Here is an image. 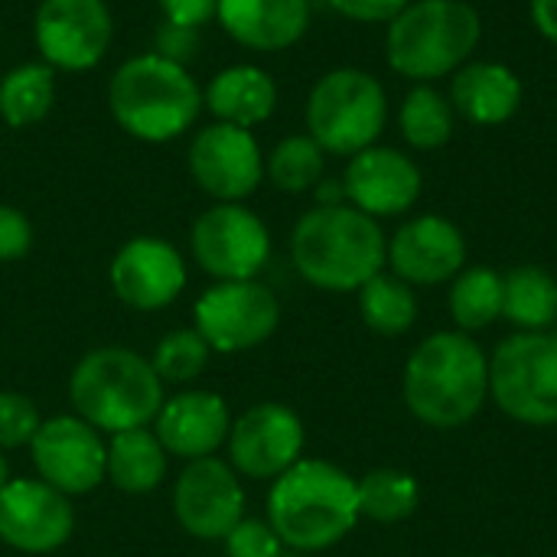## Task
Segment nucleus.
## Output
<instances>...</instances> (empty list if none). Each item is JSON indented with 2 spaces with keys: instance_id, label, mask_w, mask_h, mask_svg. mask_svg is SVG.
Segmentation results:
<instances>
[{
  "instance_id": "16",
  "label": "nucleus",
  "mask_w": 557,
  "mask_h": 557,
  "mask_svg": "<svg viewBox=\"0 0 557 557\" xmlns=\"http://www.w3.org/2000/svg\"><path fill=\"white\" fill-rule=\"evenodd\" d=\"M346 202L372 219L405 215L424 193V173L411 153L385 144H372L349 157L343 173Z\"/></svg>"
},
{
  "instance_id": "27",
  "label": "nucleus",
  "mask_w": 557,
  "mask_h": 557,
  "mask_svg": "<svg viewBox=\"0 0 557 557\" xmlns=\"http://www.w3.org/2000/svg\"><path fill=\"white\" fill-rule=\"evenodd\" d=\"M457 111L437 85H414L398 108V134L411 150H444L457 134Z\"/></svg>"
},
{
  "instance_id": "39",
  "label": "nucleus",
  "mask_w": 557,
  "mask_h": 557,
  "mask_svg": "<svg viewBox=\"0 0 557 557\" xmlns=\"http://www.w3.org/2000/svg\"><path fill=\"white\" fill-rule=\"evenodd\" d=\"M10 483V467H7V457H3V450H0V490Z\"/></svg>"
},
{
  "instance_id": "3",
  "label": "nucleus",
  "mask_w": 557,
  "mask_h": 557,
  "mask_svg": "<svg viewBox=\"0 0 557 557\" xmlns=\"http://www.w3.org/2000/svg\"><path fill=\"white\" fill-rule=\"evenodd\" d=\"M108 108L114 124L144 144H170L189 134L206 111L202 85L160 49L124 59L108 82Z\"/></svg>"
},
{
  "instance_id": "36",
  "label": "nucleus",
  "mask_w": 557,
  "mask_h": 557,
  "mask_svg": "<svg viewBox=\"0 0 557 557\" xmlns=\"http://www.w3.org/2000/svg\"><path fill=\"white\" fill-rule=\"evenodd\" d=\"M157 7L173 29L196 33L199 26L215 20L219 0H157Z\"/></svg>"
},
{
  "instance_id": "24",
  "label": "nucleus",
  "mask_w": 557,
  "mask_h": 557,
  "mask_svg": "<svg viewBox=\"0 0 557 557\" xmlns=\"http://www.w3.org/2000/svg\"><path fill=\"white\" fill-rule=\"evenodd\" d=\"M166 450L160 437L150 428H134L111 434L108 441V463H104V480L131 496L153 493L166 473Z\"/></svg>"
},
{
  "instance_id": "2",
  "label": "nucleus",
  "mask_w": 557,
  "mask_h": 557,
  "mask_svg": "<svg viewBox=\"0 0 557 557\" xmlns=\"http://www.w3.org/2000/svg\"><path fill=\"white\" fill-rule=\"evenodd\" d=\"M297 274L330 294H352L388 264V235L379 219L349 202L307 209L290 232Z\"/></svg>"
},
{
  "instance_id": "7",
  "label": "nucleus",
  "mask_w": 557,
  "mask_h": 557,
  "mask_svg": "<svg viewBox=\"0 0 557 557\" xmlns=\"http://www.w3.org/2000/svg\"><path fill=\"white\" fill-rule=\"evenodd\" d=\"M307 134L333 157H356L379 144L388 124V91L369 69L339 65L323 72L304 108Z\"/></svg>"
},
{
  "instance_id": "6",
  "label": "nucleus",
  "mask_w": 557,
  "mask_h": 557,
  "mask_svg": "<svg viewBox=\"0 0 557 557\" xmlns=\"http://www.w3.org/2000/svg\"><path fill=\"white\" fill-rule=\"evenodd\" d=\"M69 401L101 434H121L150 428L166 398L150 359L124 346H101L85 352L72 369Z\"/></svg>"
},
{
  "instance_id": "23",
  "label": "nucleus",
  "mask_w": 557,
  "mask_h": 557,
  "mask_svg": "<svg viewBox=\"0 0 557 557\" xmlns=\"http://www.w3.org/2000/svg\"><path fill=\"white\" fill-rule=\"evenodd\" d=\"M202 104L212 121L255 131L277 111V82L255 62H235L209 78L202 88Z\"/></svg>"
},
{
  "instance_id": "11",
  "label": "nucleus",
  "mask_w": 557,
  "mask_h": 557,
  "mask_svg": "<svg viewBox=\"0 0 557 557\" xmlns=\"http://www.w3.org/2000/svg\"><path fill=\"white\" fill-rule=\"evenodd\" d=\"M114 39V20L104 0H39L33 13V42L55 72L95 69Z\"/></svg>"
},
{
  "instance_id": "25",
  "label": "nucleus",
  "mask_w": 557,
  "mask_h": 557,
  "mask_svg": "<svg viewBox=\"0 0 557 557\" xmlns=\"http://www.w3.org/2000/svg\"><path fill=\"white\" fill-rule=\"evenodd\" d=\"M503 320L516 333H548L557 323V277L539 264H519L503 274Z\"/></svg>"
},
{
  "instance_id": "20",
  "label": "nucleus",
  "mask_w": 557,
  "mask_h": 557,
  "mask_svg": "<svg viewBox=\"0 0 557 557\" xmlns=\"http://www.w3.org/2000/svg\"><path fill=\"white\" fill-rule=\"evenodd\" d=\"M153 424L163 450L189 463L212 457L228 441L232 414L225 398L215 392H180L163 401Z\"/></svg>"
},
{
  "instance_id": "19",
  "label": "nucleus",
  "mask_w": 557,
  "mask_h": 557,
  "mask_svg": "<svg viewBox=\"0 0 557 557\" xmlns=\"http://www.w3.org/2000/svg\"><path fill=\"white\" fill-rule=\"evenodd\" d=\"M111 290L131 310L150 313L170 307L186 287V261L166 238L137 235L111 258Z\"/></svg>"
},
{
  "instance_id": "18",
  "label": "nucleus",
  "mask_w": 557,
  "mask_h": 557,
  "mask_svg": "<svg viewBox=\"0 0 557 557\" xmlns=\"http://www.w3.org/2000/svg\"><path fill=\"white\" fill-rule=\"evenodd\" d=\"M388 268L411 287L450 284L467 268V238L447 215H414L388 238Z\"/></svg>"
},
{
  "instance_id": "31",
  "label": "nucleus",
  "mask_w": 557,
  "mask_h": 557,
  "mask_svg": "<svg viewBox=\"0 0 557 557\" xmlns=\"http://www.w3.org/2000/svg\"><path fill=\"white\" fill-rule=\"evenodd\" d=\"M323 173L326 150L310 134H287L271 147V153H264V180L281 193H310L320 186Z\"/></svg>"
},
{
  "instance_id": "34",
  "label": "nucleus",
  "mask_w": 557,
  "mask_h": 557,
  "mask_svg": "<svg viewBox=\"0 0 557 557\" xmlns=\"http://www.w3.org/2000/svg\"><path fill=\"white\" fill-rule=\"evenodd\" d=\"M222 542L228 557H284V542L261 519H242Z\"/></svg>"
},
{
  "instance_id": "17",
  "label": "nucleus",
  "mask_w": 557,
  "mask_h": 557,
  "mask_svg": "<svg viewBox=\"0 0 557 557\" xmlns=\"http://www.w3.org/2000/svg\"><path fill=\"white\" fill-rule=\"evenodd\" d=\"M75 532V509L65 493L42 480H10L0 490V542L23 555H49Z\"/></svg>"
},
{
  "instance_id": "8",
  "label": "nucleus",
  "mask_w": 557,
  "mask_h": 557,
  "mask_svg": "<svg viewBox=\"0 0 557 557\" xmlns=\"http://www.w3.org/2000/svg\"><path fill=\"white\" fill-rule=\"evenodd\" d=\"M490 398L516 424H557V333H512L490 356Z\"/></svg>"
},
{
  "instance_id": "21",
  "label": "nucleus",
  "mask_w": 557,
  "mask_h": 557,
  "mask_svg": "<svg viewBox=\"0 0 557 557\" xmlns=\"http://www.w3.org/2000/svg\"><path fill=\"white\" fill-rule=\"evenodd\" d=\"M310 0H219L215 23L251 52H284L310 29Z\"/></svg>"
},
{
  "instance_id": "37",
  "label": "nucleus",
  "mask_w": 557,
  "mask_h": 557,
  "mask_svg": "<svg viewBox=\"0 0 557 557\" xmlns=\"http://www.w3.org/2000/svg\"><path fill=\"white\" fill-rule=\"evenodd\" d=\"M411 0H330V7L352 23H388Z\"/></svg>"
},
{
  "instance_id": "14",
  "label": "nucleus",
  "mask_w": 557,
  "mask_h": 557,
  "mask_svg": "<svg viewBox=\"0 0 557 557\" xmlns=\"http://www.w3.org/2000/svg\"><path fill=\"white\" fill-rule=\"evenodd\" d=\"M180 529L202 542H222L245 519V490L232 463L219 457L189 460L173 486Z\"/></svg>"
},
{
  "instance_id": "38",
  "label": "nucleus",
  "mask_w": 557,
  "mask_h": 557,
  "mask_svg": "<svg viewBox=\"0 0 557 557\" xmlns=\"http://www.w3.org/2000/svg\"><path fill=\"white\" fill-rule=\"evenodd\" d=\"M529 16L539 36L557 49V0H529Z\"/></svg>"
},
{
  "instance_id": "13",
  "label": "nucleus",
  "mask_w": 557,
  "mask_h": 557,
  "mask_svg": "<svg viewBox=\"0 0 557 557\" xmlns=\"http://www.w3.org/2000/svg\"><path fill=\"white\" fill-rule=\"evenodd\" d=\"M33 463L42 483L65 496H85L104 483L108 444L98 428L78 414H59L39 424L29 441Z\"/></svg>"
},
{
  "instance_id": "28",
  "label": "nucleus",
  "mask_w": 557,
  "mask_h": 557,
  "mask_svg": "<svg viewBox=\"0 0 557 557\" xmlns=\"http://www.w3.org/2000/svg\"><path fill=\"white\" fill-rule=\"evenodd\" d=\"M447 310L460 333L473 336L480 330H490L496 320H503V274L486 264L463 268L450 281Z\"/></svg>"
},
{
  "instance_id": "40",
  "label": "nucleus",
  "mask_w": 557,
  "mask_h": 557,
  "mask_svg": "<svg viewBox=\"0 0 557 557\" xmlns=\"http://www.w3.org/2000/svg\"><path fill=\"white\" fill-rule=\"evenodd\" d=\"M473 557H490V555H473Z\"/></svg>"
},
{
  "instance_id": "12",
  "label": "nucleus",
  "mask_w": 557,
  "mask_h": 557,
  "mask_svg": "<svg viewBox=\"0 0 557 557\" xmlns=\"http://www.w3.org/2000/svg\"><path fill=\"white\" fill-rule=\"evenodd\" d=\"M193 183L215 202H245L264 183V150L248 127L209 121L186 147Z\"/></svg>"
},
{
  "instance_id": "5",
  "label": "nucleus",
  "mask_w": 557,
  "mask_h": 557,
  "mask_svg": "<svg viewBox=\"0 0 557 557\" xmlns=\"http://www.w3.org/2000/svg\"><path fill=\"white\" fill-rule=\"evenodd\" d=\"M483 42V16L470 0H411L385 29V59L414 85L450 78Z\"/></svg>"
},
{
  "instance_id": "32",
  "label": "nucleus",
  "mask_w": 557,
  "mask_h": 557,
  "mask_svg": "<svg viewBox=\"0 0 557 557\" xmlns=\"http://www.w3.org/2000/svg\"><path fill=\"white\" fill-rule=\"evenodd\" d=\"M209 343L199 336V330H173L166 333L157 349H153V369L160 375V382H173V385H186L196 382L202 375V369L209 366Z\"/></svg>"
},
{
  "instance_id": "30",
  "label": "nucleus",
  "mask_w": 557,
  "mask_h": 557,
  "mask_svg": "<svg viewBox=\"0 0 557 557\" xmlns=\"http://www.w3.org/2000/svg\"><path fill=\"white\" fill-rule=\"evenodd\" d=\"M356 490H359V516L382 525H398L411 519L421 506V483L408 470H395V467L369 470L362 480H356Z\"/></svg>"
},
{
  "instance_id": "1",
  "label": "nucleus",
  "mask_w": 557,
  "mask_h": 557,
  "mask_svg": "<svg viewBox=\"0 0 557 557\" xmlns=\"http://www.w3.org/2000/svg\"><path fill=\"white\" fill-rule=\"evenodd\" d=\"M401 395L424 428H467L490 398V356L470 333H431L405 362Z\"/></svg>"
},
{
  "instance_id": "35",
  "label": "nucleus",
  "mask_w": 557,
  "mask_h": 557,
  "mask_svg": "<svg viewBox=\"0 0 557 557\" xmlns=\"http://www.w3.org/2000/svg\"><path fill=\"white\" fill-rule=\"evenodd\" d=\"M33 248V222L16 206L0 202V261H20Z\"/></svg>"
},
{
  "instance_id": "15",
  "label": "nucleus",
  "mask_w": 557,
  "mask_h": 557,
  "mask_svg": "<svg viewBox=\"0 0 557 557\" xmlns=\"http://www.w3.org/2000/svg\"><path fill=\"white\" fill-rule=\"evenodd\" d=\"M304 421L281 401L251 405L228 431V463L251 480H277L304 454Z\"/></svg>"
},
{
  "instance_id": "22",
  "label": "nucleus",
  "mask_w": 557,
  "mask_h": 557,
  "mask_svg": "<svg viewBox=\"0 0 557 557\" xmlns=\"http://www.w3.org/2000/svg\"><path fill=\"white\" fill-rule=\"evenodd\" d=\"M447 98L460 121L473 127H499L522 108L525 85L519 72L496 59H470L450 75Z\"/></svg>"
},
{
  "instance_id": "26",
  "label": "nucleus",
  "mask_w": 557,
  "mask_h": 557,
  "mask_svg": "<svg viewBox=\"0 0 557 557\" xmlns=\"http://www.w3.org/2000/svg\"><path fill=\"white\" fill-rule=\"evenodd\" d=\"M55 104V69L42 59L20 62L0 75V121L13 131L36 127Z\"/></svg>"
},
{
  "instance_id": "4",
  "label": "nucleus",
  "mask_w": 557,
  "mask_h": 557,
  "mask_svg": "<svg viewBox=\"0 0 557 557\" xmlns=\"http://www.w3.org/2000/svg\"><path fill=\"white\" fill-rule=\"evenodd\" d=\"M356 480L326 460H297L268 493V525L284 548L326 552L359 525Z\"/></svg>"
},
{
  "instance_id": "29",
  "label": "nucleus",
  "mask_w": 557,
  "mask_h": 557,
  "mask_svg": "<svg viewBox=\"0 0 557 557\" xmlns=\"http://www.w3.org/2000/svg\"><path fill=\"white\" fill-rule=\"evenodd\" d=\"M356 294L362 323L379 336H405L418 323V294L392 271H379Z\"/></svg>"
},
{
  "instance_id": "33",
  "label": "nucleus",
  "mask_w": 557,
  "mask_h": 557,
  "mask_svg": "<svg viewBox=\"0 0 557 557\" xmlns=\"http://www.w3.org/2000/svg\"><path fill=\"white\" fill-rule=\"evenodd\" d=\"M39 424H42V418L26 395L0 392V450L26 447L36 437Z\"/></svg>"
},
{
  "instance_id": "10",
  "label": "nucleus",
  "mask_w": 557,
  "mask_h": 557,
  "mask_svg": "<svg viewBox=\"0 0 557 557\" xmlns=\"http://www.w3.org/2000/svg\"><path fill=\"white\" fill-rule=\"evenodd\" d=\"M196 330L212 352H248L268 343L281 323V304L268 284L251 281H215L196 300Z\"/></svg>"
},
{
  "instance_id": "9",
  "label": "nucleus",
  "mask_w": 557,
  "mask_h": 557,
  "mask_svg": "<svg viewBox=\"0 0 557 557\" xmlns=\"http://www.w3.org/2000/svg\"><path fill=\"white\" fill-rule=\"evenodd\" d=\"M196 264L215 281H251L271 258V232L245 202H215L189 232Z\"/></svg>"
}]
</instances>
